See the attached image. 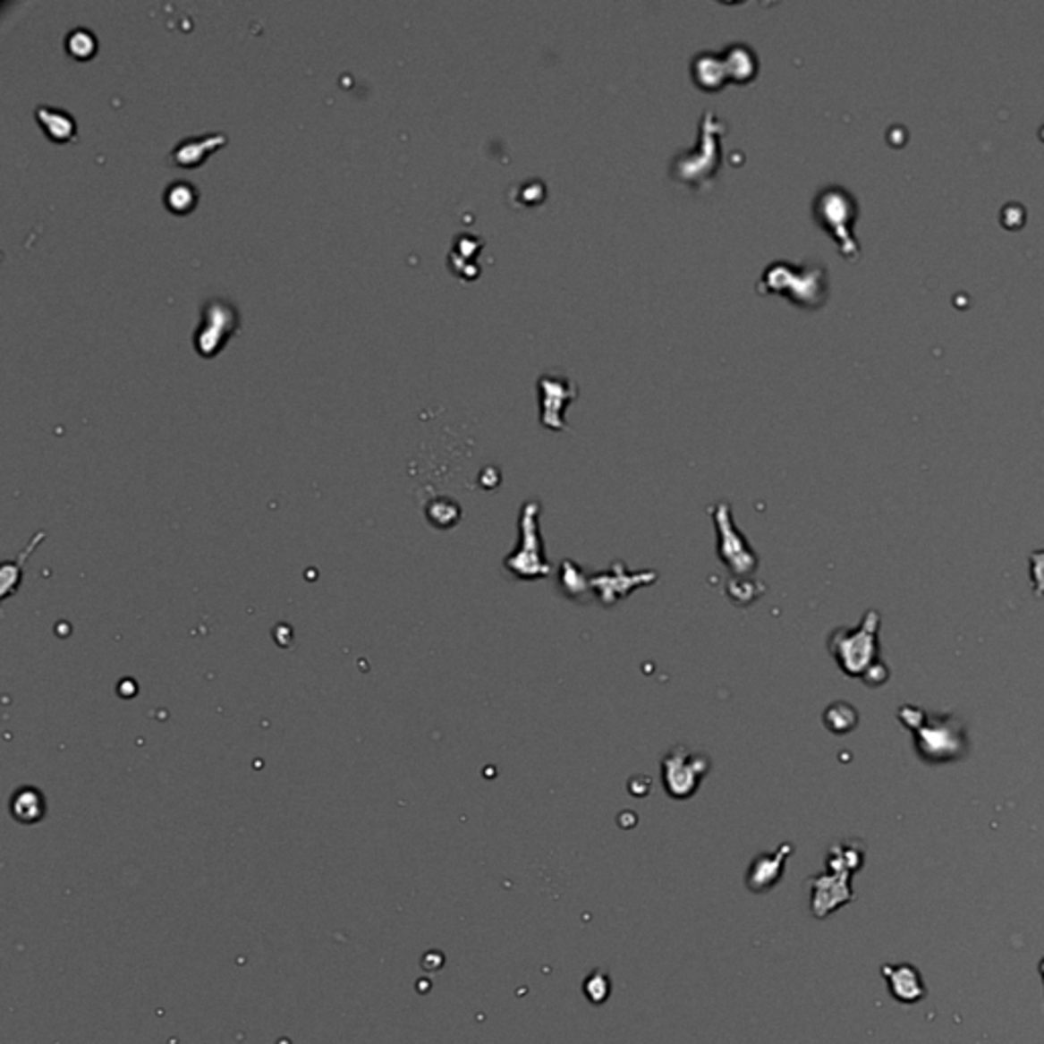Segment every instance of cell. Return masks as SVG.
<instances>
[{"mask_svg":"<svg viewBox=\"0 0 1044 1044\" xmlns=\"http://www.w3.org/2000/svg\"><path fill=\"white\" fill-rule=\"evenodd\" d=\"M878 626L879 616L878 612H869L863 618L859 629L846 631L838 629L830 634L828 649L832 657H835L838 667H841L846 675L859 677L867 675L875 663V655H878Z\"/></svg>","mask_w":1044,"mask_h":1044,"instance_id":"cell-1","label":"cell"},{"mask_svg":"<svg viewBox=\"0 0 1044 1044\" xmlns=\"http://www.w3.org/2000/svg\"><path fill=\"white\" fill-rule=\"evenodd\" d=\"M763 292H781L790 301L810 306H820L827 298V272L822 267H790L773 264L761 280Z\"/></svg>","mask_w":1044,"mask_h":1044,"instance_id":"cell-2","label":"cell"},{"mask_svg":"<svg viewBox=\"0 0 1044 1044\" xmlns=\"http://www.w3.org/2000/svg\"><path fill=\"white\" fill-rule=\"evenodd\" d=\"M539 513H541V504L537 500L524 504L521 513L522 545L504 561L508 572L524 581L545 578L551 572L541 535H539Z\"/></svg>","mask_w":1044,"mask_h":1044,"instance_id":"cell-3","label":"cell"},{"mask_svg":"<svg viewBox=\"0 0 1044 1044\" xmlns=\"http://www.w3.org/2000/svg\"><path fill=\"white\" fill-rule=\"evenodd\" d=\"M712 518L718 529V555L725 561V565L736 575H749L757 572L759 557L749 547L743 532L734 527L728 504L720 502L718 506H714Z\"/></svg>","mask_w":1044,"mask_h":1044,"instance_id":"cell-4","label":"cell"},{"mask_svg":"<svg viewBox=\"0 0 1044 1044\" xmlns=\"http://www.w3.org/2000/svg\"><path fill=\"white\" fill-rule=\"evenodd\" d=\"M710 769V759L688 753L685 747H675L663 757V785L675 800H685L696 794L700 781Z\"/></svg>","mask_w":1044,"mask_h":1044,"instance_id":"cell-5","label":"cell"},{"mask_svg":"<svg viewBox=\"0 0 1044 1044\" xmlns=\"http://www.w3.org/2000/svg\"><path fill=\"white\" fill-rule=\"evenodd\" d=\"M237 328L239 315L235 306L225 298H213L202 309V320L194 333V347L202 355H215L237 333Z\"/></svg>","mask_w":1044,"mask_h":1044,"instance_id":"cell-6","label":"cell"},{"mask_svg":"<svg viewBox=\"0 0 1044 1044\" xmlns=\"http://www.w3.org/2000/svg\"><path fill=\"white\" fill-rule=\"evenodd\" d=\"M855 200L843 188H827L818 194L814 202V216L824 229L830 231L843 247L857 251V243L851 237V223L855 218Z\"/></svg>","mask_w":1044,"mask_h":1044,"instance_id":"cell-7","label":"cell"},{"mask_svg":"<svg viewBox=\"0 0 1044 1044\" xmlns=\"http://www.w3.org/2000/svg\"><path fill=\"white\" fill-rule=\"evenodd\" d=\"M883 977H886L889 994L894 999L902 1004H916L926 996V988L922 977H920L918 969L908 965V963H900V965H886L881 969Z\"/></svg>","mask_w":1044,"mask_h":1044,"instance_id":"cell-8","label":"cell"},{"mask_svg":"<svg viewBox=\"0 0 1044 1044\" xmlns=\"http://www.w3.org/2000/svg\"><path fill=\"white\" fill-rule=\"evenodd\" d=\"M792 851H794V846L784 845V846H779L777 853L757 857L753 861V865H751L749 875H747V886H749L751 892L761 894V892H768V889L776 886L781 878V871H784L785 857L790 855Z\"/></svg>","mask_w":1044,"mask_h":1044,"instance_id":"cell-9","label":"cell"},{"mask_svg":"<svg viewBox=\"0 0 1044 1044\" xmlns=\"http://www.w3.org/2000/svg\"><path fill=\"white\" fill-rule=\"evenodd\" d=\"M225 141H227V137L221 135V133L202 135V137H188V139H184V141H180L176 148H174L170 159L174 162V166H182V167L200 166L202 159L207 157L210 151L221 148Z\"/></svg>","mask_w":1044,"mask_h":1044,"instance_id":"cell-10","label":"cell"},{"mask_svg":"<svg viewBox=\"0 0 1044 1044\" xmlns=\"http://www.w3.org/2000/svg\"><path fill=\"white\" fill-rule=\"evenodd\" d=\"M567 382H564L565 386ZM541 420L545 427L549 429H564L565 427V420H564V412H565V406L569 400H573L575 394L572 396H565V390L564 386H561L559 394L557 392V379H551V378H541Z\"/></svg>","mask_w":1044,"mask_h":1044,"instance_id":"cell-11","label":"cell"},{"mask_svg":"<svg viewBox=\"0 0 1044 1044\" xmlns=\"http://www.w3.org/2000/svg\"><path fill=\"white\" fill-rule=\"evenodd\" d=\"M851 900L849 886H846V878L838 881V878H818L814 879V912L816 916H827L830 910L841 906V904Z\"/></svg>","mask_w":1044,"mask_h":1044,"instance_id":"cell-12","label":"cell"},{"mask_svg":"<svg viewBox=\"0 0 1044 1044\" xmlns=\"http://www.w3.org/2000/svg\"><path fill=\"white\" fill-rule=\"evenodd\" d=\"M38 121L41 123L46 135L54 141H70L76 135V123L70 113L60 111L54 106H38Z\"/></svg>","mask_w":1044,"mask_h":1044,"instance_id":"cell-13","label":"cell"},{"mask_svg":"<svg viewBox=\"0 0 1044 1044\" xmlns=\"http://www.w3.org/2000/svg\"><path fill=\"white\" fill-rule=\"evenodd\" d=\"M11 810L14 820L23 824H38L46 816V802H43V795L38 790L27 787V790H19L13 795Z\"/></svg>","mask_w":1044,"mask_h":1044,"instance_id":"cell-14","label":"cell"},{"mask_svg":"<svg viewBox=\"0 0 1044 1044\" xmlns=\"http://www.w3.org/2000/svg\"><path fill=\"white\" fill-rule=\"evenodd\" d=\"M166 207L176 215H186L196 207L199 202V190L188 182H174L166 188L164 192Z\"/></svg>","mask_w":1044,"mask_h":1044,"instance_id":"cell-15","label":"cell"},{"mask_svg":"<svg viewBox=\"0 0 1044 1044\" xmlns=\"http://www.w3.org/2000/svg\"><path fill=\"white\" fill-rule=\"evenodd\" d=\"M65 46H68V51L72 55L76 57H90L94 51H97V39H94V35L89 31V29H74L68 35V39H65Z\"/></svg>","mask_w":1044,"mask_h":1044,"instance_id":"cell-16","label":"cell"},{"mask_svg":"<svg viewBox=\"0 0 1044 1044\" xmlns=\"http://www.w3.org/2000/svg\"><path fill=\"white\" fill-rule=\"evenodd\" d=\"M583 991H586L590 1002L602 1004V1002H606V999H608L610 980L602 973V971H596V973H591L586 980V983H583Z\"/></svg>","mask_w":1044,"mask_h":1044,"instance_id":"cell-17","label":"cell"},{"mask_svg":"<svg viewBox=\"0 0 1044 1044\" xmlns=\"http://www.w3.org/2000/svg\"><path fill=\"white\" fill-rule=\"evenodd\" d=\"M1031 573L1036 596L1044 594V551H1036L1031 557Z\"/></svg>","mask_w":1044,"mask_h":1044,"instance_id":"cell-18","label":"cell"},{"mask_svg":"<svg viewBox=\"0 0 1044 1044\" xmlns=\"http://www.w3.org/2000/svg\"><path fill=\"white\" fill-rule=\"evenodd\" d=\"M1040 971H1042V977H1044V959H1042V963H1040Z\"/></svg>","mask_w":1044,"mask_h":1044,"instance_id":"cell-19","label":"cell"}]
</instances>
